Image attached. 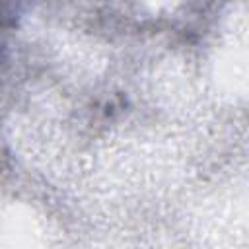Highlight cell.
Here are the masks:
<instances>
[]
</instances>
